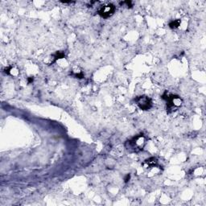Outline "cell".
I'll return each instance as SVG.
<instances>
[{"label": "cell", "instance_id": "6da1fadb", "mask_svg": "<svg viewBox=\"0 0 206 206\" xmlns=\"http://www.w3.org/2000/svg\"><path fill=\"white\" fill-rule=\"evenodd\" d=\"M146 144V138L143 135H138L126 142L125 146L129 151L139 152L143 150Z\"/></svg>", "mask_w": 206, "mask_h": 206}, {"label": "cell", "instance_id": "7a4b0ae2", "mask_svg": "<svg viewBox=\"0 0 206 206\" xmlns=\"http://www.w3.org/2000/svg\"><path fill=\"white\" fill-rule=\"evenodd\" d=\"M162 98L167 103V111L169 114L177 110L183 103L182 99L178 95L168 94V92H165L164 94H163Z\"/></svg>", "mask_w": 206, "mask_h": 206}, {"label": "cell", "instance_id": "3957f363", "mask_svg": "<svg viewBox=\"0 0 206 206\" xmlns=\"http://www.w3.org/2000/svg\"><path fill=\"white\" fill-rule=\"evenodd\" d=\"M135 104L142 110H148L152 107V100L146 95L139 96L135 99Z\"/></svg>", "mask_w": 206, "mask_h": 206}, {"label": "cell", "instance_id": "277c9868", "mask_svg": "<svg viewBox=\"0 0 206 206\" xmlns=\"http://www.w3.org/2000/svg\"><path fill=\"white\" fill-rule=\"evenodd\" d=\"M114 12H115L114 5H113L111 3H108L101 6V8L98 11V15H100L101 18L108 19L110 16H112L114 15Z\"/></svg>", "mask_w": 206, "mask_h": 206}, {"label": "cell", "instance_id": "5b68a950", "mask_svg": "<svg viewBox=\"0 0 206 206\" xmlns=\"http://www.w3.org/2000/svg\"><path fill=\"white\" fill-rule=\"evenodd\" d=\"M158 164V159L155 157H150L146 159V160L143 163V165L147 168H152L156 167Z\"/></svg>", "mask_w": 206, "mask_h": 206}, {"label": "cell", "instance_id": "8992f818", "mask_svg": "<svg viewBox=\"0 0 206 206\" xmlns=\"http://www.w3.org/2000/svg\"><path fill=\"white\" fill-rule=\"evenodd\" d=\"M64 56H65V54H64V52H62V51L56 52V53H55L54 55H53V56H52V60H51L50 64H53V63H54V62H56L57 60H60V59L64 58Z\"/></svg>", "mask_w": 206, "mask_h": 206}, {"label": "cell", "instance_id": "52a82bcc", "mask_svg": "<svg viewBox=\"0 0 206 206\" xmlns=\"http://www.w3.org/2000/svg\"><path fill=\"white\" fill-rule=\"evenodd\" d=\"M4 72L8 74V75H11V76H17L19 74V70L16 69L15 67H12V66H10V67L6 68L4 69Z\"/></svg>", "mask_w": 206, "mask_h": 206}, {"label": "cell", "instance_id": "ba28073f", "mask_svg": "<svg viewBox=\"0 0 206 206\" xmlns=\"http://www.w3.org/2000/svg\"><path fill=\"white\" fill-rule=\"evenodd\" d=\"M180 23H181L180 19H175V20H172L169 23V27L172 29H176L180 26Z\"/></svg>", "mask_w": 206, "mask_h": 206}, {"label": "cell", "instance_id": "9c48e42d", "mask_svg": "<svg viewBox=\"0 0 206 206\" xmlns=\"http://www.w3.org/2000/svg\"><path fill=\"white\" fill-rule=\"evenodd\" d=\"M72 75H73L76 78H83L84 77V73L81 70H73Z\"/></svg>", "mask_w": 206, "mask_h": 206}, {"label": "cell", "instance_id": "30bf717a", "mask_svg": "<svg viewBox=\"0 0 206 206\" xmlns=\"http://www.w3.org/2000/svg\"><path fill=\"white\" fill-rule=\"evenodd\" d=\"M120 4H121V5H124V4H126V5H127V7H128V8H131V7H132V2H131V1L122 2V3H120Z\"/></svg>", "mask_w": 206, "mask_h": 206}, {"label": "cell", "instance_id": "8fae6325", "mask_svg": "<svg viewBox=\"0 0 206 206\" xmlns=\"http://www.w3.org/2000/svg\"><path fill=\"white\" fill-rule=\"evenodd\" d=\"M130 178H131V175H130V174H127V175L126 176V177H125V179H124L125 182H126V183H127L128 181L130 180Z\"/></svg>", "mask_w": 206, "mask_h": 206}, {"label": "cell", "instance_id": "7c38bea8", "mask_svg": "<svg viewBox=\"0 0 206 206\" xmlns=\"http://www.w3.org/2000/svg\"><path fill=\"white\" fill-rule=\"evenodd\" d=\"M28 83H31L33 81V77H28Z\"/></svg>", "mask_w": 206, "mask_h": 206}]
</instances>
